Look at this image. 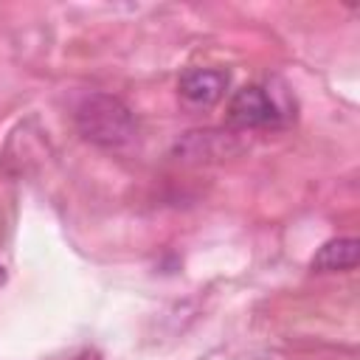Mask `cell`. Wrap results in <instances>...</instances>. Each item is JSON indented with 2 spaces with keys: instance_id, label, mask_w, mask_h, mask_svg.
I'll use <instances>...</instances> for the list:
<instances>
[{
  "instance_id": "cell-1",
  "label": "cell",
  "mask_w": 360,
  "mask_h": 360,
  "mask_svg": "<svg viewBox=\"0 0 360 360\" xmlns=\"http://www.w3.org/2000/svg\"><path fill=\"white\" fill-rule=\"evenodd\" d=\"M76 127L90 143L104 146V149H121V146L132 143L138 135L132 110L110 93L87 96L76 107Z\"/></svg>"
},
{
  "instance_id": "cell-2",
  "label": "cell",
  "mask_w": 360,
  "mask_h": 360,
  "mask_svg": "<svg viewBox=\"0 0 360 360\" xmlns=\"http://www.w3.org/2000/svg\"><path fill=\"white\" fill-rule=\"evenodd\" d=\"M228 121L239 129H264L278 127L284 112L262 84H245L228 101Z\"/></svg>"
},
{
  "instance_id": "cell-3",
  "label": "cell",
  "mask_w": 360,
  "mask_h": 360,
  "mask_svg": "<svg viewBox=\"0 0 360 360\" xmlns=\"http://www.w3.org/2000/svg\"><path fill=\"white\" fill-rule=\"evenodd\" d=\"M177 90H180V98H183L186 107L208 110L225 96L228 73L225 70H214V68H191V70H186L180 76Z\"/></svg>"
},
{
  "instance_id": "cell-4",
  "label": "cell",
  "mask_w": 360,
  "mask_h": 360,
  "mask_svg": "<svg viewBox=\"0 0 360 360\" xmlns=\"http://www.w3.org/2000/svg\"><path fill=\"white\" fill-rule=\"evenodd\" d=\"M360 259V242L352 236L343 239H329L315 256H312V270L315 273H340L352 270Z\"/></svg>"
},
{
  "instance_id": "cell-5",
  "label": "cell",
  "mask_w": 360,
  "mask_h": 360,
  "mask_svg": "<svg viewBox=\"0 0 360 360\" xmlns=\"http://www.w3.org/2000/svg\"><path fill=\"white\" fill-rule=\"evenodd\" d=\"M6 284V270H3V264H0V287Z\"/></svg>"
},
{
  "instance_id": "cell-6",
  "label": "cell",
  "mask_w": 360,
  "mask_h": 360,
  "mask_svg": "<svg viewBox=\"0 0 360 360\" xmlns=\"http://www.w3.org/2000/svg\"><path fill=\"white\" fill-rule=\"evenodd\" d=\"M76 360H96L93 354H82V357H76Z\"/></svg>"
}]
</instances>
